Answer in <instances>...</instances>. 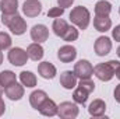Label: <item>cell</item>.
<instances>
[{"label":"cell","instance_id":"83f0119b","mask_svg":"<svg viewBox=\"0 0 120 119\" xmlns=\"http://www.w3.org/2000/svg\"><path fill=\"white\" fill-rule=\"evenodd\" d=\"M63 13H64V8L59 6V7L50 8V10L48 11V16H49L50 18H57V17H61V16H63Z\"/></svg>","mask_w":120,"mask_h":119},{"label":"cell","instance_id":"6da1fadb","mask_svg":"<svg viewBox=\"0 0 120 119\" xmlns=\"http://www.w3.org/2000/svg\"><path fill=\"white\" fill-rule=\"evenodd\" d=\"M1 21L14 35H22L27 31V23L20 14H1Z\"/></svg>","mask_w":120,"mask_h":119},{"label":"cell","instance_id":"836d02e7","mask_svg":"<svg viewBox=\"0 0 120 119\" xmlns=\"http://www.w3.org/2000/svg\"><path fill=\"white\" fill-rule=\"evenodd\" d=\"M3 91H4V87H3V86H1V83H0V95L3 94Z\"/></svg>","mask_w":120,"mask_h":119},{"label":"cell","instance_id":"7402d4cb","mask_svg":"<svg viewBox=\"0 0 120 119\" xmlns=\"http://www.w3.org/2000/svg\"><path fill=\"white\" fill-rule=\"evenodd\" d=\"M88 95H90L88 91H85L82 87L78 86V88H75L74 92H73V99H74L77 104H82V105H84V104L87 102V99H88Z\"/></svg>","mask_w":120,"mask_h":119},{"label":"cell","instance_id":"44dd1931","mask_svg":"<svg viewBox=\"0 0 120 119\" xmlns=\"http://www.w3.org/2000/svg\"><path fill=\"white\" fill-rule=\"evenodd\" d=\"M112 11V4L106 0H101L95 4V14L96 16H109Z\"/></svg>","mask_w":120,"mask_h":119},{"label":"cell","instance_id":"f1b7e54d","mask_svg":"<svg viewBox=\"0 0 120 119\" xmlns=\"http://www.w3.org/2000/svg\"><path fill=\"white\" fill-rule=\"evenodd\" d=\"M73 3H74V0H57V4H59L60 7H63V8L70 7Z\"/></svg>","mask_w":120,"mask_h":119},{"label":"cell","instance_id":"3957f363","mask_svg":"<svg viewBox=\"0 0 120 119\" xmlns=\"http://www.w3.org/2000/svg\"><path fill=\"white\" fill-rule=\"evenodd\" d=\"M70 20L74 25H77L80 30H87L88 25H90L91 21V14L88 11L87 7H82V6H78V7H74L70 13Z\"/></svg>","mask_w":120,"mask_h":119},{"label":"cell","instance_id":"9a60e30c","mask_svg":"<svg viewBox=\"0 0 120 119\" xmlns=\"http://www.w3.org/2000/svg\"><path fill=\"white\" fill-rule=\"evenodd\" d=\"M38 73L41 74V77H43L46 80H52L56 76V67L49 62H42L38 66Z\"/></svg>","mask_w":120,"mask_h":119},{"label":"cell","instance_id":"ac0fdd59","mask_svg":"<svg viewBox=\"0 0 120 119\" xmlns=\"http://www.w3.org/2000/svg\"><path fill=\"white\" fill-rule=\"evenodd\" d=\"M27 53H28L30 59L38 62V60H41L43 58V48L41 46V44L34 42V44H31L30 46L27 48Z\"/></svg>","mask_w":120,"mask_h":119},{"label":"cell","instance_id":"8d00e7d4","mask_svg":"<svg viewBox=\"0 0 120 119\" xmlns=\"http://www.w3.org/2000/svg\"><path fill=\"white\" fill-rule=\"evenodd\" d=\"M119 13H120V8H119Z\"/></svg>","mask_w":120,"mask_h":119},{"label":"cell","instance_id":"603a6c76","mask_svg":"<svg viewBox=\"0 0 120 119\" xmlns=\"http://www.w3.org/2000/svg\"><path fill=\"white\" fill-rule=\"evenodd\" d=\"M67 27H68V24H67V23H66L63 18H60V17L55 18V21H53V25H52L53 32H55L57 36H60V38H61V35L64 34V31L67 30Z\"/></svg>","mask_w":120,"mask_h":119},{"label":"cell","instance_id":"ffe728a7","mask_svg":"<svg viewBox=\"0 0 120 119\" xmlns=\"http://www.w3.org/2000/svg\"><path fill=\"white\" fill-rule=\"evenodd\" d=\"M20 80L22 83V86L28 87V88H32L36 86V76L31 71H21L20 73Z\"/></svg>","mask_w":120,"mask_h":119},{"label":"cell","instance_id":"d6a6232c","mask_svg":"<svg viewBox=\"0 0 120 119\" xmlns=\"http://www.w3.org/2000/svg\"><path fill=\"white\" fill-rule=\"evenodd\" d=\"M115 76H116V77L120 80V64H119V67L116 69V71H115Z\"/></svg>","mask_w":120,"mask_h":119},{"label":"cell","instance_id":"1f68e13d","mask_svg":"<svg viewBox=\"0 0 120 119\" xmlns=\"http://www.w3.org/2000/svg\"><path fill=\"white\" fill-rule=\"evenodd\" d=\"M4 111H6V104H4V101H3V98L0 95V116L4 114Z\"/></svg>","mask_w":120,"mask_h":119},{"label":"cell","instance_id":"5bb4252c","mask_svg":"<svg viewBox=\"0 0 120 119\" xmlns=\"http://www.w3.org/2000/svg\"><path fill=\"white\" fill-rule=\"evenodd\" d=\"M43 116H55L57 115V111H59V105H56V102L53 99H49L46 98V101L39 107L38 109Z\"/></svg>","mask_w":120,"mask_h":119},{"label":"cell","instance_id":"30bf717a","mask_svg":"<svg viewBox=\"0 0 120 119\" xmlns=\"http://www.w3.org/2000/svg\"><path fill=\"white\" fill-rule=\"evenodd\" d=\"M57 58L63 63H70L77 58V49L71 45H64L57 51Z\"/></svg>","mask_w":120,"mask_h":119},{"label":"cell","instance_id":"8992f818","mask_svg":"<svg viewBox=\"0 0 120 119\" xmlns=\"http://www.w3.org/2000/svg\"><path fill=\"white\" fill-rule=\"evenodd\" d=\"M74 74L78 79H91V76L94 74V67L88 60L81 59L74 66Z\"/></svg>","mask_w":120,"mask_h":119},{"label":"cell","instance_id":"e0dca14e","mask_svg":"<svg viewBox=\"0 0 120 119\" xmlns=\"http://www.w3.org/2000/svg\"><path fill=\"white\" fill-rule=\"evenodd\" d=\"M46 98H48V94H46L45 91H42V90H36V91H34V92L30 95L31 107H32L34 109H39V107L46 101Z\"/></svg>","mask_w":120,"mask_h":119},{"label":"cell","instance_id":"4dcf8cb0","mask_svg":"<svg viewBox=\"0 0 120 119\" xmlns=\"http://www.w3.org/2000/svg\"><path fill=\"white\" fill-rule=\"evenodd\" d=\"M113 95H115V99H116V101H117V102L120 104V84H119V86H116Z\"/></svg>","mask_w":120,"mask_h":119},{"label":"cell","instance_id":"d4e9b609","mask_svg":"<svg viewBox=\"0 0 120 119\" xmlns=\"http://www.w3.org/2000/svg\"><path fill=\"white\" fill-rule=\"evenodd\" d=\"M61 38H63V41H66V42H73V41H75V39L78 38V30H77L75 27L68 25L67 30L64 31V34L61 35Z\"/></svg>","mask_w":120,"mask_h":119},{"label":"cell","instance_id":"9c48e42d","mask_svg":"<svg viewBox=\"0 0 120 119\" xmlns=\"http://www.w3.org/2000/svg\"><path fill=\"white\" fill-rule=\"evenodd\" d=\"M31 38H32V41H35L38 44H42V42L48 41V38H49V30H48V27L43 25V24L34 25L32 30H31Z\"/></svg>","mask_w":120,"mask_h":119},{"label":"cell","instance_id":"4316f807","mask_svg":"<svg viewBox=\"0 0 120 119\" xmlns=\"http://www.w3.org/2000/svg\"><path fill=\"white\" fill-rule=\"evenodd\" d=\"M78 86L82 87L85 91H88L90 94L95 90V83H94L91 79H80V84H78Z\"/></svg>","mask_w":120,"mask_h":119},{"label":"cell","instance_id":"4fadbf2b","mask_svg":"<svg viewBox=\"0 0 120 119\" xmlns=\"http://www.w3.org/2000/svg\"><path fill=\"white\" fill-rule=\"evenodd\" d=\"M60 84L66 90H71L77 86V76L74 74V71L66 70L60 74Z\"/></svg>","mask_w":120,"mask_h":119},{"label":"cell","instance_id":"cb8c5ba5","mask_svg":"<svg viewBox=\"0 0 120 119\" xmlns=\"http://www.w3.org/2000/svg\"><path fill=\"white\" fill-rule=\"evenodd\" d=\"M14 81H15V73H13L11 70H4L0 73V83L4 88Z\"/></svg>","mask_w":120,"mask_h":119},{"label":"cell","instance_id":"7a4b0ae2","mask_svg":"<svg viewBox=\"0 0 120 119\" xmlns=\"http://www.w3.org/2000/svg\"><path fill=\"white\" fill-rule=\"evenodd\" d=\"M120 62L117 60H109L106 63H99L94 67V74L101 81H110L115 77V71L119 67Z\"/></svg>","mask_w":120,"mask_h":119},{"label":"cell","instance_id":"f546056e","mask_svg":"<svg viewBox=\"0 0 120 119\" xmlns=\"http://www.w3.org/2000/svg\"><path fill=\"white\" fill-rule=\"evenodd\" d=\"M112 36H113L117 42H120V25H116V27L113 28V31H112Z\"/></svg>","mask_w":120,"mask_h":119},{"label":"cell","instance_id":"484cf974","mask_svg":"<svg viewBox=\"0 0 120 119\" xmlns=\"http://www.w3.org/2000/svg\"><path fill=\"white\" fill-rule=\"evenodd\" d=\"M11 46V36L7 32H0V51L8 49Z\"/></svg>","mask_w":120,"mask_h":119},{"label":"cell","instance_id":"d590c367","mask_svg":"<svg viewBox=\"0 0 120 119\" xmlns=\"http://www.w3.org/2000/svg\"><path fill=\"white\" fill-rule=\"evenodd\" d=\"M117 56H119V58H120V46H119V48H117Z\"/></svg>","mask_w":120,"mask_h":119},{"label":"cell","instance_id":"52a82bcc","mask_svg":"<svg viewBox=\"0 0 120 119\" xmlns=\"http://www.w3.org/2000/svg\"><path fill=\"white\" fill-rule=\"evenodd\" d=\"M94 49H95V53L98 56H106L112 51V41L108 36H99L95 41Z\"/></svg>","mask_w":120,"mask_h":119},{"label":"cell","instance_id":"e575fe53","mask_svg":"<svg viewBox=\"0 0 120 119\" xmlns=\"http://www.w3.org/2000/svg\"><path fill=\"white\" fill-rule=\"evenodd\" d=\"M3 63V53H1V51H0V64Z\"/></svg>","mask_w":120,"mask_h":119},{"label":"cell","instance_id":"d6986e66","mask_svg":"<svg viewBox=\"0 0 120 119\" xmlns=\"http://www.w3.org/2000/svg\"><path fill=\"white\" fill-rule=\"evenodd\" d=\"M0 10L1 14H15L18 10V0H1Z\"/></svg>","mask_w":120,"mask_h":119},{"label":"cell","instance_id":"8fae6325","mask_svg":"<svg viewBox=\"0 0 120 119\" xmlns=\"http://www.w3.org/2000/svg\"><path fill=\"white\" fill-rule=\"evenodd\" d=\"M4 92L11 101H18L24 97V87L21 84H18L17 81H14L4 88Z\"/></svg>","mask_w":120,"mask_h":119},{"label":"cell","instance_id":"7c38bea8","mask_svg":"<svg viewBox=\"0 0 120 119\" xmlns=\"http://www.w3.org/2000/svg\"><path fill=\"white\" fill-rule=\"evenodd\" d=\"M88 112H90L91 116H95V118H99V116H103L105 112H106V104L105 101L102 99H94L88 107Z\"/></svg>","mask_w":120,"mask_h":119},{"label":"cell","instance_id":"277c9868","mask_svg":"<svg viewBox=\"0 0 120 119\" xmlns=\"http://www.w3.org/2000/svg\"><path fill=\"white\" fill-rule=\"evenodd\" d=\"M28 59L30 58H28L27 51H24L21 48H11L8 51V62L13 66H24Z\"/></svg>","mask_w":120,"mask_h":119},{"label":"cell","instance_id":"5b68a950","mask_svg":"<svg viewBox=\"0 0 120 119\" xmlns=\"http://www.w3.org/2000/svg\"><path fill=\"white\" fill-rule=\"evenodd\" d=\"M78 107L73 102H61L59 105V111H57V115L63 119H74L78 116Z\"/></svg>","mask_w":120,"mask_h":119},{"label":"cell","instance_id":"ba28073f","mask_svg":"<svg viewBox=\"0 0 120 119\" xmlns=\"http://www.w3.org/2000/svg\"><path fill=\"white\" fill-rule=\"evenodd\" d=\"M22 11L27 17H36L42 11V4L39 0H25L22 4Z\"/></svg>","mask_w":120,"mask_h":119},{"label":"cell","instance_id":"2e32d148","mask_svg":"<svg viewBox=\"0 0 120 119\" xmlns=\"http://www.w3.org/2000/svg\"><path fill=\"white\" fill-rule=\"evenodd\" d=\"M94 27H95V30L99 31V32H106V31L110 30V27H112V20L109 18V16H95Z\"/></svg>","mask_w":120,"mask_h":119}]
</instances>
